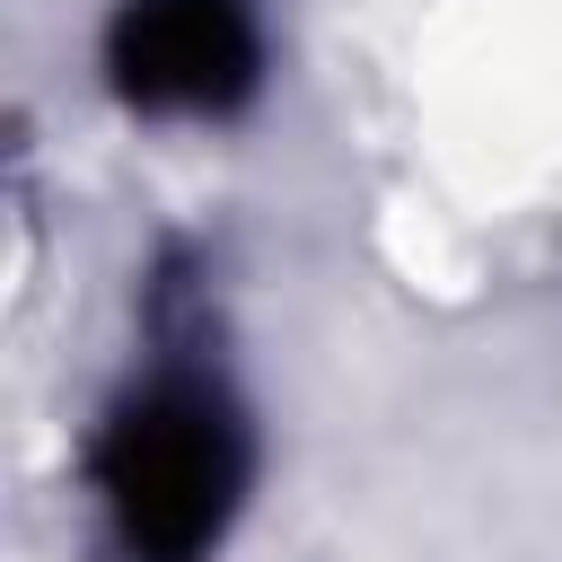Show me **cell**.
Masks as SVG:
<instances>
[{"label": "cell", "mask_w": 562, "mask_h": 562, "mask_svg": "<svg viewBox=\"0 0 562 562\" xmlns=\"http://www.w3.org/2000/svg\"><path fill=\"white\" fill-rule=\"evenodd\" d=\"M255 474L246 413L202 369H149L88 439V492L114 562H202Z\"/></svg>", "instance_id": "obj_1"}, {"label": "cell", "mask_w": 562, "mask_h": 562, "mask_svg": "<svg viewBox=\"0 0 562 562\" xmlns=\"http://www.w3.org/2000/svg\"><path fill=\"white\" fill-rule=\"evenodd\" d=\"M105 79L149 123H228L263 88V18L255 0H123Z\"/></svg>", "instance_id": "obj_2"}]
</instances>
